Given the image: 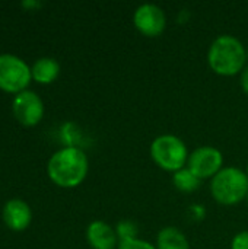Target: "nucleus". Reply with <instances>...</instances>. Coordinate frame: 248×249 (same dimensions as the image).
<instances>
[{
	"label": "nucleus",
	"instance_id": "1",
	"mask_svg": "<svg viewBox=\"0 0 248 249\" xmlns=\"http://www.w3.org/2000/svg\"><path fill=\"white\" fill-rule=\"evenodd\" d=\"M89 171L86 153L76 146H66L54 152L47 163V175L60 188L79 187Z\"/></svg>",
	"mask_w": 248,
	"mask_h": 249
},
{
	"label": "nucleus",
	"instance_id": "2",
	"mask_svg": "<svg viewBox=\"0 0 248 249\" xmlns=\"http://www.w3.org/2000/svg\"><path fill=\"white\" fill-rule=\"evenodd\" d=\"M247 50L238 38L232 35H221L209 47L208 64L213 73L231 77L238 73L241 74L247 66Z\"/></svg>",
	"mask_w": 248,
	"mask_h": 249
},
{
	"label": "nucleus",
	"instance_id": "3",
	"mask_svg": "<svg viewBox=\"0 0 248 249\" xmlns=\"http://www.w3.org/2000/svg\"><path fill=\"white\" fill-rule=\"evenodd\" d=\"M210 193L216 203L222 206H235L247 198V172L228 166L222 168L210 182Z\"/></svg>",
	"mask_w": 248,
	"mask_h": 249
},
{
	"label": "nucleus",
	"instance_id": "4",
	"mask_svg": "<svg viewBox=\"0 0 248 249\" xmlns=\"http://www.w3.org/2000/svg\"><path fill=\"white\" fill-rule=\"evenodd\" d=\"M151 158L156 166L167 172L175 174L186 168L189 150L186 143L174 134L158 136L151 144Z\"/></svg>",
	"mask_w": 248,
	"mask_h": 249
},
{
	"label": "nucleus",
	"instance_id": "5",
	"mask_svg": "<svg viewBox=\"0 0 248 249\" xmlns=\"http://www.w3.org/2000/svg\"><path fill=\"white\" fill-rule=\"evenodd\" d=\"M31 80V67L23 58L9 53L0 54V90L18 95L28 89Z\"/></svg>",
	"mask_w": 248,
	"mask_h": 249
},
{
	"label": "nucleus",
	"instance_id": "6",
	"mask_svg": "<svg viewBox=\"0 0 248 249\" xmlns=\"http://www.w3.org/2000/svg\"><path fill=\"white\" fill-rule=\"evenodd\" d=\"M44 102L34 90H23L15 95L12 101V112L15 120L23 127H35L44 117Z\"/></svg>",
	"mask_w": 248,
	"mask_h": 249
},
{
	"label": "nucleus",
	"instance_id": "7",
	"mask_svg": "<svg viewBox=\"0 0 248 249\" xmlns=\"http://www.w3.org/2000/svg\"><path fill=\"white\" fill-rule=\"evenodd\" d=\"M224 165V155L219 149L212 146H202L194 149L189 155L187 168L196 175L200 181L202 179H212Z\"/></svg>",
	"mask_w": 248,
	"mask_h": 249
},
{
	"label": "nucleus",
	"instance_id": "8",
	"mask_svg": "<svg viewBox=\"0 0 248 249\" xmlns=\"http://www.w3.org/2000/svg\"><path fill=\"white\" fill-rule=\"evenodd\" d=\"M133 23L142 35L155 38L165 31L167 16L159 6L152 3H145L134 10Z\"/></svg>",
	"mask_w": 248,
	"mask_h": 249
},
{
	"label": "nucleus",
	"instance_id": "9",
	"mask_svg": "<svg viewBox=\"0 0 248 249\" xmlns=\"http://www.w3.org/2000/svg\"><path fill=\"white\" fill-rule=\"evenodd\" d=\"M1 217L10 231L22 232L32 222V210L29 204L22 198H10L3 206Z\"/></svg>",
	"mask_w": 248,
	"mask_h": 249
},
{
	"label": "nucleus",
	"instance_id": "10",
	"mask_svg": "<svg viewBox=\"0 0 248 249\" xmlns=\"http://www.w3.org/2000/svg\"><path fill=\"white\" fill-rule=\"evenodd\" d=\"M86 241L92 249H117L120 244L115 229L102 220H94L88 225Z\"/></svg>",
	"mask_w": 248,
	"mask_h": 249
},
{
	"label": "nucleus",
	"instance_id": "11",
	"mask_svg": "<svg viewBox=\"0 0 248 249\" xmlns=\"http://www.w3.org/2000/svg\"><path fill=\"white\" fill-rule=\"evenodd\" d=\"M32 80L39 85H50L53 83L60 74V64L56 58L51 57H41L34 61L31 67Z\"/></svg>",
	"mask_w": 248,
	"mask_h": 249
},
{
	"label": "nucleus",
	"instance_id": "12",
	"mask_svg": "<svg viewBox=\"0 0 248 249\" xmlns=\"http://www.w3.org/2000/svg\"><path fill=\"white\" fill-rule=\"evenodd\" d=\"M156 249H190L187 236L177 228L168 226L159 231L156 238Z\"/></svg>",
	"mask_w": 248,
	"mask_h": 249
},
{
	"label": "nucleus",
	"instance_id": "13",
	"mask_svg": "<svg viewBox=\"0 0 248 249\" xmlns=\"http://www.w3.org/2000/svg\"><path fill=\"white\" fill-rule=\"evenodd\" d=\"M172 184L181 193H193L199 188L200 179L196 175H193V172L189 168H183L172 174Z\"/></svg>",
	"mask_w": 248,
	"mask_h": 249
},
{
	"label": "nucleus",
	"instance_id": "14",
	"mask_svg": "<svg viewBox=\"0 0 248 249\" xmlns=\"http://www.w3.org/2000/svg\"><path fill=\"white\" fill-rule=\"evenodd\" d=\"M115 232L120 241L134 239L137 238V225L132 220H121L115 226Z\"/></svg>",
	"mask_w": 248,
	"mask_h": 249
},
{
	"label": "nucleus",
	"instance_id": "15",
	"mask_svg": "<svg viewBox=\"0 0 248 249\" xmlns=\"http://www.w3.org/2000/svg\"><path fill=\"white\" fill-rule=\"evenodd\" d=\"M117 249H156L155 245H152L148 241L134 238V239H127V241H120Z\"/></svg>",
	"mask_w": 248,
	"mask_h": 249
},
{
	"label": "nucleus",
	"instance_id": "16",
	"mask_svg": "<svg viewBox=\"0 0 248 249\" xmlns=\"http://www.w3.org/2000/svg\"><path fill=\"white\" fill-rule=\"evenodd\" d=\"M231 249H248V231H243L232 238Z\"/></svg>",
	"mask_w": 248,
	"mask_h": 249
},
{
	"label": "nucleus",
	"instance_id": "17",
	"mask_svg": "<svg viewBox=\"0 0 248 249\" xmlns=\"http://www.w3.org/2000/svg\"><path fill=\"white\" fill-rule=\"evenodd\" d=\"M240 83H241V89L243 92L248 95V66L244 67V70L241 71V76H240Z\"/></svg>",
	"mask_w": 248,
	"mask_h": 249
},
{
	"label": "nucleus",
	"instance_id": "18",
	"mask_svg": "<svg viewBox=\"0 0 248 249\" xmlns=\"http://www.w3.org/2000/svg\"><path fill=\"white\" fill-rule=\"evenodd\" d=\"M22 6L23 7H26V9H37V7H41L42 6V3L41 1H37V0H25V1H22Z\"/></svg>",
	"mask_w": 248,
	"mask_h": 249
},
{
	"label": "nucleus",
	"instance_id": "19",
	"mask_svg": "<svg viewBox=\"0 0 248 249\" xmlns=\"http://www.w3.org/2000/svg\"><path fill=\"white\" fill-rule=\"evenodd\" d=\"M247 177H248V165H247Z\"/></svg>",
	"mask_w": 248,
	"mask_h": 249
},
{
	"label": "nucleus",
	"instance_id": "20",
	"mask_svg": "<svg viewBox=\"0 0 248 249\" xmlns=\"http://www.w3.org/2000/svg\"><path fill=\"white\" fill-rule=\"evenodd\" d=\"M246 200H247V203H248V194H247V198H246Z\"/></svg>",
	"mask_w": 248,
	"mask_h": 249
}]
</instances>
